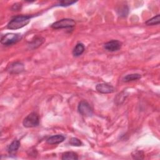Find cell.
<instances>
[{
	"label": "cell",
	"instance_id": "obj_1",
	"mask_svg": "<svg viewBox=\"0 0 160 160\" xmlns=\"http://www.w3.org/2000/svg\"><path fill=\"white\" fill-rule=\"evenodd\" d=\"M32 16L29 15H18L14 17L7 24V28L16 30L26 26L31 21Z\"/></svg>",
	"mask_w": 160,
	"mask_h": 160
},
{
	"label": "cell",
	"instance_id": "obj_2",
	"mask_svg": "<svg viewBox=\"0 0 160 160\" xmlns=\"http://www.w3.org/2000/svg\"><path fill=\"white\" fill-rule=\"evenodd\" d=\"M22 39L20 33H7L3 35L1 39V43L4 46H11L16 44Z\"/></svg>",
	"mask_w": 160,
	"mask_h": 160
},
{
	"label": "cell",
	"instance_id": "obj_3",
	"mask_svg": "<svg viewBox=\"0 0 160 160\" xmlns=\"http://www.w3.org/2000/svg\"><path fill=\"white\" fill-rule=\"evenodd\" d=\"M22 124L25 128H28L38 126L39 124V115L35 112H31L24 119Z\"/></svg>",
	"mask_w": 160,
	"mask_h": 160
},
{
	"label": "cell",
	"instance_id": "obj_4",
	"mask_svg": "<svg viewBox=\"0 0 160 160\" xmlns=\"http://www.w3.org/2000/svg\"><path fill=\"white\" fill-rule=\"evenodd\" d=\"M76 25L74 20L69 18H64L59 20L51 24V28L53 29H62V28H72Z\"/></svg>",
	"mask_w": 160,
	"mask_h": 160
},
{
	"label": "cell",
	"instance_id": "obj_5",
	"mask_svg": "<svg viewBox=\"0 0 160 160\" xmlns=\"http://www.w3.org/2000/svg\"><path fill=\"white\" fill-rule=\"evenodd\" d=\"M78 112L85 117H91L93 114V109L91 106L85 100L79 102L78 106Z\"/></svg>",
	"mask_w": 160,
	"mask_h": 160
},
{
	"label": "cell",
	"instance_id": "obj_6",
	"mask_svg": "<svg viewBox=\"0 0 160 160\" xmlns=\"http://www.w3.org/2000/svg\"><path fill=\"white\" fill-rule=\"evenodd\" d=\"M7 71L9 74H16L23 72L24 71V67L23 64L20 62H14L8 66Z\"/></svg>",
	"mask_w": 160,
	"mask_h": 160
},
{
	"label": "cell",
	"instance_id": "obj_7",
	"mask_svg": "<svg viewBox=\"0 0 160 160\" xmlns=\"http://www.w3.org/2000/svg\"><path fill=\"white\" fill-rule=\"evenodd\" d=\"M122 42L118 40H111L104 44V48L110 52L118 51L121 48Z\"/></svg>",
	"mask_w": 160,
	"mask_h": 160
},
{
	"label": "cell",
	"instance_id": "obj_8",
	"mask_svg": "<svg viewBox=\"0 0 160 160\" xmlns=\"http://www.w3.org/2000/svg\"><path fill=\"white\" fill-rule=\"evenodd\" d=\"M97 91L102 94L112 93L114 91V88L110 84L106 82H102L98 84L96 86Z\"/></svg>",
	"mask_w": 160,
	"mask_h": 160
},
{
	"label": "cell",
	"instance_id": "obj_9",
	"mask_svg": "<svg viewBox=\"0 0 160 160\" xmlns=\"http://www.w3.org/2000/svg\"><path fill=\"white\" fill-rule=\"evenodd\" d=\"M45 41V39L42 36H36L28 45L29 49H34L39 47Z\"/></svg>",
	"mask_w": 160,
	"mask_h": 160
},
{
	"label": "cell",
	"instance_id": "obj_10",
	"mask_svg": "<svg viewBox=\"0 0 160 160\" xmlns=\"http://www.w3.org/2000/svg\"><path fill=\"white\" fill-rule=\"evenodd\" d=\"M65 136L62 134H56L49 137L46 139V142L49 144H58L65 140Z\"/></svg>",
	"mask_w": 160,
	"mask_h": 160
},
{
	"label": "cell",
	"instance_id": "obj_11",
	"mask_svg": "<svg viewBox=\"0 0 160 160\" xmlns=\"http://www.w3.org/2000/svg\"><path fill=\"white\" fill-rule=\"evenodd\" d=\"M20 144H21V143L19 140L14 139L9 145V146L8 148L7 151H8V152L9 153V155H14L17 152L19 148L20 147Z\"/></svg>",
	"mask_w": 160,
	"mask_h": 160
},
{
	"label": "cell",
	"instance_id": "obj_12",
	"mask_svg": "<svg viewBox=\"0 0 160 160\" xmlns=\"http://www.w3.org/2000/svg\"><path fill=\"white\" fill-rule=\"evenodd\" d=\"M84 50H85V48L84 44L81 42H79L74 47L72 51V54L76 57L79 56L84 52Z\"/></svg>",
	"mask_w": 160,
	"mask_h": 160
},
{
	"label": "cell",
	"instance_id": "obj_13",
	"mask_svg": "<svg viewBox=\"0 0 160 160\" xmlns=\"http://www.w3.org/2000/svg\"><path fill=\"white\" fill-rule=\"evenodd\" d=\"M61 159L62 160H77L78 159V156L77 153L72 151H68L65 152L62 154Z\"/></svg>",
	"mask_w": 160,
	"mask_h": 160
},
{
	"label": "cell",
	"instance_id": "obj_14",
	"mask_svg": "<svg viewBox=\"0 0 160 160\" xmlns=\"http://www.w3.org/2000/svg\"><path fill=\"white\" fill-rule=\"evenodd\" d=\"M141 78V74L138 73L129 74L123 78L122 81L124 82H129L132 81H136L138 79H139Z\"/></svg>",
	"mask_w": 160,
	"mask_h": 160
},
{
	"label": "cell",
	"instance_id": "obj_15",
	"mask_svg": "<svg viewBox=\"0 0 160 160\" xmlns=\"http://www.w3.org/2000/svg\"><path fill=\"white\" fill-rule=\"evenodd\" d=\"M159 22H160V15L157 14L156 16L148 19L146 22V24L147 26H153V25L159 24Z\"/></svg>",
	"mask_w": 160,
	"mask_h": 160
},
{
	"label": "cell",
	"instance_id": "obj_16",
	"mask_svg": "<svg viewBox=\"0 0 160 160\" xmlns=\"http://www.w3.org/2000/svg\"><path fill=\"white\" fill-rule=\"evenodd\" d=\"M118 14L121 17H126L128 14L129 12V8L126 5H123L122 6L119 7L118 9Z\"/></svg>",
	"mask_w": 160,
	"mask_h": 160
},
{
	"label": "cell",
	"instance_id": "obj_17",
	"mask_svg": "<svg viewBox=\"0 0 160 160\" xmlns=\"http://www.w3.org/2000/svg\"><path fill=\"white\" fill-rule=\"evenodd\" d=\"M132 156L133 159H142L144 158V153L141 151H134L132 152Z\"/></svg>",
	"mask_w": 160,
	"mask_h": 160
},
{
	"label": "cell",
	"instance_id": "obj_18",
	"mask_svg": "<svg viewBox=\"0 0 160 160\" xmlns=\"http://www.w3.org/2000/svg\"><path fill=\"white\" fill-rule=\"evenodd\" d=\"M69 142L71 145L74 146H80L82 144L81 140L77 138H71Z\"/></svg>",
	"mask_w": 160,
	"mask_h": 160
},
{
	"label": "cell",
	"instance_id": "obj_19",
	"mask_svg": "<svg viewBox=\"0 0 160 160\" xmlns=\"http://www.w3.org/2000/svg\"><path fill=\"white\" fill-rule=\"evenodd\" d=\"M77 1H71V0H63L58 2L57 6H71L74 3H76Z\"/></svg>",
	"mask_w": 160,
	"mask_h": 160
},
{
	"label": "cell",
	"instance_id": "obj_20",
	"mask_svg": "<svg viewBox=\"0 0 160 160\" xmlns=\"http://www.w3.org/2000/svg\"><path fill=\"white\" fill-rule=\"evenodd\" d=\"M21 8V4L20 3H15L11 7V9L12 11H19L20 10Z\"/></svg>",
	"mask_w": 160,
	"mask_h": 160
}]
</instances>
